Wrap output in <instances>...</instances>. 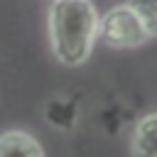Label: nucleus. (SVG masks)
<instances>
[{
    "mask_svg": "<svg viewBox=\"0 0 157 157\" xmlns=\"http://www.w3.org/2000/svg\"><path fill=\"white\" fill-rule=\"evenodd\" d=\"M98 37V12L91 0H54L49 7V44L59 64L81 66Z\"/></svg>",
    "mask_w": 157,
    "mask_h": 157,
    "instance_id": "obj_1",
    "label": "nucleus"
},
{
    "mask_svg": "<svg viewBox=\"0 0 157 157\" xmlns=\"http://www.w3.org/2000/svg\"><path fill=\"white\" fill-rule=\"evenodd\" d=\"M98 37L108 47H115V49L140 47L150 39L147 29L142 27L140 17L128 2L110 7L103 17H98Z\"/></svg>",
    "mask_w": 157,
    "mask_h": 157,
    "instance_id": "obj_2",
    "label": "nucleus"
},
{
    "mask_svg": "<svg viewBox=\"0 0 157 157\" xmlns=\"http://www.w3.org/2000/svg\"><path fill=\"white\" fill-rule=\"evenodd\" d=\"M132 157H157V113L142 115L132 128L130 140Z\"/></svg>",
    "mask_w": 157,
    "mask_h": 157,
    "instance_id": "obj_3",
    "label": "nucleus"
},
{
    "mask_svg": "<svg viewBox=\"0 0 157 157\" xmlns=\"http://www.w3.org/2000/svg\"><path fill=\"white\" fill-rule=\"evenodd\" d=\"M0 157H44V150L29 132L7 130L0 135Z\"/></svg>",
    "mask_w": 157,
    "mask_h": 157,
    "instance_id": "obj_4",
    "label": "nucleus"
},
{
    "mask_svg": "<svg viewBox=\"0 0 157 157\" xmlns=\"http://www.w3.org/2000/svg\"><path fill=\"white\" fill-rule=\"evenodd\" d=\"M150 37H157V0H128Z\"/></svg>",
    "mask_w": 157,
    "mask_h": 157,
    "instance_id": "obj_5",
    "label": "nucleus"
},
{
    "mask_svg": "<svg viewBox=\"0 0 157 157\" xmlns=\"http://www.w3.org/2000/svg\"><path fill=\"white\" fill-rule=\"evenodd\" d=\"M47 118H49V123L54 128L66 130V128L74 125V108L69 103H64V101H54V103L47 105Z\"/></svg>",
    "mask_w": 157,
    "mask_h": 157,
    "instance_id": "obj_6",
    "label": "nucleus"
}]
</instances>
